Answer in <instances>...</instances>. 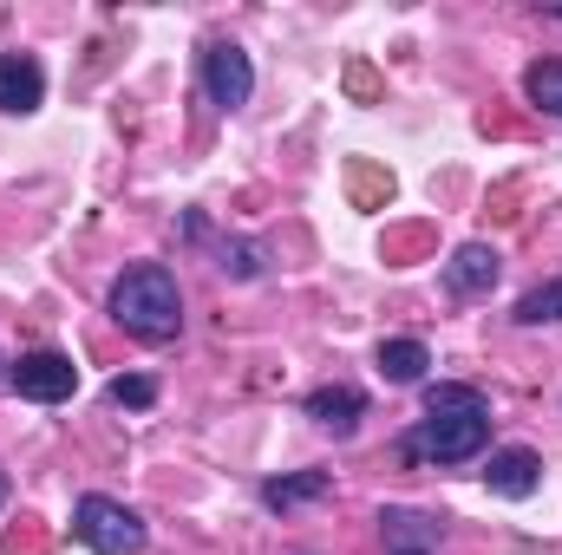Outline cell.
<instances>
[{"mask_svg":"<svg viewBox=\"0 0 562 555\" xmlns=\"http://www.w3.org/2000/svg\"><path fill=\"white\" fill-rule=\"evenodd\" d=\"M491 444V406L477 386H425V418L400 438L413 464H464Z\"/></svg>","mask_w":562,"mask_h":555,"instance_id":"1","label":"cell"},{"mask_svg":"<svg viewBox=\"0 0 562 555\" xmlns=\"http://www.w3.org/2000/svg\"><path fill=\"white\" fill-rule=\"evenodd\" d=\"M105 307H112V320H119L132 340H144V347H164V340H177V327H183V294H177V275H170L164 262L125 269V275L112 281Z\"/></svg>","mask_w":562,"mask_h":555,"instance_id":"2","label":"cell"},{"mask_svg":"<svg viewBox=\"0 0 562 555\" xmlns=\"http://www.w3.org/2000/svg\"><path fill=\"white\" fill-rule=\"evenodd\" d=\"M72 536L99 555H138L144 550V517L125 510L119 497H99V490H92V497L72 503Z\"/></svg>","mask_w":562,"mask_h":555,"instance_id":"3","label":"cell"},{"mask_svg":"<svg viewBox=\"0 0 562 555\" xmlns=\"http://www.w3.org/2000/svg\"><path fill=\"white\" fill-rule=\"evenodd\" d=\"M7 386H13L20 399H33V406H66V399L79 393V366H72L66 353H53V347H33V353H20V360L7 366Z\"/></svg>","mask_w":562,"mask_h":555,"instance_id":"4","label":"cell"},{"mask_svg":"<svg viewBox=\"0 0 562 555\" xmlns=\"http://www.w3.org/2000/svg\"><path fill=\"white\" fill-rule=\"evenodd\" d=\"M203 92H210L223 112L249 105V92H256V66H249V53H243L236 39H210V46H203Z\"/></svg>","mask_w":562,"mask_h":555,"instance_id":"5","label":"cell"},{"mask_svg":"<svg viewBox=\"0 0 562 555\" xmlns=\"http://www.w3.org/2000/svg\"><path fill=\"white\" fill-rule=\"evenodd\" d=\"M484 484H491V497L524 503V497H537V484H543V457H537L530 444H504V451H491Z\"/></svg>","mask_w":562,"mask_h":555,"instance_id":"6","label":"cell"},{"mask_svg":"<svg viewBox=\"0 0 562 555\" xmlns=\"http://www.w3.org/2000/svg\"><path fill=\"white\" fill-rule=\"evenodd\" d=\"M380 536H386V555H438L445 523L425 517V510H406V503H386L380 510Z\"/></svg>","mask_w":562,"mask_h":555,"instance_id":"7","label":"cell"},{"mask_svg":"<svg viewBox=\"0 0 562 555\" xmlns=\"http://www.w3.org/2000/svg\"><path fill=\"white\" fill-rule=\"evenodd\" d=\"M497 275H504V256H497L491 242H464V249H451V262H445V287H451L458 301L491 294Z\"/></svg>","mask_w":562,"mask_h":555,"instance_id":"8","label":"cell"},{"mask_svg":"<svg viewBox=\"0 0 562 555\" xmlns=\"http://www.w3.org/2000/svg\"><path fill=\"white\" fill-rule=\"evenodd\" d=\"M40 99H46L40 59H33V53H0V112L26 118V112H40Z\"/></svg>","mask_w":562,"mask_h":555,"instance_id":"9","label":"cell"},{"mask_svg":"<svg viewBox=\"0 0 562 555\" xmlns=\"http://www.w3.org/2000/svg\"><path fill=\"white\" fill-rule=\"evenodd\" d=\"M307 418L321 424V431H334V438H353L360 431V418H367V393L360 386H314L307 393Z\"/></svg>","mask_w":562,"mask_h":555,"instance_id":"10","label":"cell"},{"mask_svg":"<svg viewBox=\"0 0 562 555\" xmlns=\"http://www.w3.org/2000/svg\"><path fill=\"white\" fill-rule=\"evenodd\" d=\"M327 490H334V477H327V471H294V477H269V484H262V510H281V517H288V510H301V503H321Z\"/></svg>","mask_w":562,"mask_h":555,"instance_id":"11","label":"cell"},{"mask_svg":"<svg viewBox=\"0 0 562 555\" xmlns=\"http://www.w3.org/2000/svg\"><path fill=\"white\" fill-rule=\"evenodd\" d=\"M380 380L386 386H419L425 366H431V353H425V340H380Z\"/></svg>","mask_w":562,"mask_h":555,"instance_id":"12","label":"cell"},{"mask_svg":"<svg viewBox=\"0 0 562 555\" xmlns=\"http://www.w3.org/2000/svg\"><path fill=\"white\" fill-rule=\"evenodd\" d=\"M510 320H517V327H550V320H562V275L543 281V287H530Z\"/></svg>","mask_w":562,"mask_h":555,"instance_id":"13","label":"cell"},{"mask_svg":"<svg viewBox=\"0 0 562 555\" xmlns=\"http://www.w3.org/2000/svg\"><path fill=\"white\" fill-rule=\"evenodd\" d=\"M524 92H530V105H543L550 118H562V59H537L524 72Z\"/></svg>","mask_w":562,"mask_h":555,"instance_id":"14","label":"cell"},{"mask_svg":"<svg viewBox=\"0 0 562 555\" xmlns=\"http://www.w3.org/2000/svg\"><path fill=\"white\" fill-rule=\"evenodd\" d=\"M262 262H269V256H262V242H229V236L216 242V269H223V275L256 281V275H262Z\"/></svg>","mask_w":562,"mask_h":555,"instance_id":"15","label":"cell"},{"mask_svg":"<svg viewBox=\"0 0 562 555\" xmlns=\"http://www.w3.org/2000/svg\"><path fill=\"white\" fill-rule=\"evenodd\" d=\"M105 399L125 406V412H144V406H157V380H150V373H119V380L105 386Z\"/></svg>","mask_w":562,"mask_h":555,"instance_id":"16","label":"cell"},{"mask_svg":"<svg viewBox=\"0 0 562 555\" xmlns=\"http://www.w3.org/2000/svg\"><path fill=\"white\" fill-rule=\"evenodd\" d=\"M347 86H353L360 99H373V72H367V66H353V72H347Z\"/></svg>","mask_w":562,"mask_h":555,"instance_id":"17","label":"cell"},{"mask_svg":"<svg viewBox=\"0 0 562 555\" xmlns=\"http://www.w3.org/2000/svg\"><path fill=\"white\" fill-rule=\"evenodd\" d=\"M7 497H13V484H7V471H0V510H7Z\"/></svg>","mask_w":562,"mask_h":555,"instance_id":"18","label":"cell"},{"mask_svg":"<svg viewBox=\"0 0 562 555\" xmlns=\"http://www.w3.org/2000/svg\"><path fill=\"white\" fill-rule=\"evenodd\" d=\"M0 380H7V360H0Z\"/></svg>","mask_w":562,"mask_h":555,"instance_id":"19","label":"cell"},{"mask_svg":"<svg viewBox=\"0 0 562 555\" xmlns=\"http://www.w3.org/2000/svg\"><path fill=\"white\" fill-rule=\"evenodd\" d=\"M557 20H562V7H557Z\"/></svg>","mask_w":562,"mask_h":555,"instance_id":"20","label":"cell"}]
</instances>
